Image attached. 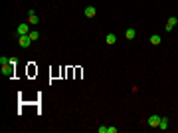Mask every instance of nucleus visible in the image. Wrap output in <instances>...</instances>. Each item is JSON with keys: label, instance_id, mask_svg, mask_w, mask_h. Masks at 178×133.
Returning <instances> with one entry per match:
<instances>
[{"label": "nucleus", "instance_id": "f257e3e1", "mask_svg": "<svg viewBox=\"0 0 178 133\" xmlns=\"http://www.w3.org/2000/svg\"><path fill=\"white\" fill-rule=\"evenodd\" d=\"M2 76L4 78H14V66H12L10 62H6V64H2Z\"/></svg>", "mask_w": 178, "mask_h": 133}, {"label": "nucleus", "instance_id": "f03ea898", "mask_svg": "<svg viewBox=\"0 0 178 133\" xmlns=\"http://www.w3.org/2000/svg\"><path fill=\"white\" fill-rule=\"evenodd\" d=\"M18 44H20V48H30L32 46V38L26 34V36H18Z\"/></svg>", "mask_w": 178, "mask_h": 133}, {"label": "nucleus", "instance_id": "7ed1b4c3", "mask_svg": "<svg viewBox=\"0 0 178 133\" xmlns=\"http://www.w3.org/2000/svg\"><path fill=\"white\" fill-rule=\"evenodd\" d=\"M158 123H160V115H156V113H152V115L146 119V125H148V127H158Z\"/></svg>", "mask_w": 178, "mask_h": 133}, {"label": "nucleus", "instance_id": "20e7f679", "mask_svg": "<svg viewBox=\"0 0 178 133\" xmlns=\"http://www.w3.org/2000/svg\"><path fill=\"white\" fill-rule=\"evenodd\" d=\"M16 32H18V36H26V34H30V24H18V28H16Z\"/></svg>", "mask_w": 178, "mask_h": 133}, {"label": "nucleus", "instance_id": "39448f33", "mask_svg": "<svg viewBox=\"0 0 178 133\" xmlns=\"http://www.w3.org/2000/svg\"><path fill=\"white\" fill-rule=\"evenodd\" d=\"M38 22H40V16H38L34 10H30L28 12V24H34V26H36Z\"/></svg>", "mask_w": 178, "mask_h": 133}, {"label": "nucleus", "instance_id": "423d86ee", "mask_svg": "<svg viewBox=\"0 0 178 133\" xmlns=\"http://www.w3.org/2000/svg\"><path fill=\"white\" fill-rule=\"evenodd\" d=\"M176 24H178V18H176V16H170V18H168V22H166V32H170Z\"/></svg>", "mask_w": 178, "mask_h": 133}, {"label": "nucleus", "instance_id": "0eeeda50", "mask_svg": "<svg viewBox=\"0 0 178 133\" xmlns=\"http://www.w3.org/2000/svg\"><path fill=\"white\" fill-rule=\"evenodd\" d=\"M158 129H162V131H166V129H168V117H160Z\"/></svg>", "mask_w": 178, "mask_h": 133}, {"label": "nucleus", "instance_id": "6e6552de", "mask_svg": "<svg viewBox=\"0 0 178 133\" xmlns=\"http://www.w3.org/2000/svg\"><path fill=\"white\" fill-rule=\"evenodd\" d=\"M95 14H97V10H95V6H87V8H85V16H87V18H93Z\"/></svg>", "mask_w": 178, "mask_h": 133}, {"label": "nucleus", "instance_id": "1a4fd4ad", "mask_svg": "<svg viewBox=\"0 0 178 133\" xmlns=\"http://www.w3.org/2000/svg\"><path fill=\"white\" fill-rule=\"evenodd\" d=\"M135 36H137V30H135V28H129V30L125 32V38H127V40H135Z\"/></svg>", "mask_w": 178, "mask_h": 133}, {"label": "nucleus", "instance_id": "9d476101", "mask_svg": "<svg viewBox=\"0 0 178 133\" xmlns=\"http://www.w3.org/2000/svg\"><path fill=\"white\" fill-rule=\"evenodd\" d=\"M105 42H107L109 46H113L115 42H117V36H115V34H107V36H105Z\"/></svg>", "mask_w": 178, "mask_h": 133}, {"label": "nucleus", "instance_id": "9b49d317", "mask_svg": "<svg viewBox=\"0 0 178 133\" xmlns=\"http://www.w3.org/2000/svg\"><path fill=\"white\" fill-rule=\"evenodd\" d=\"M160 42H162V38H160L158 34H152V36H150V44L152 46H158Z\"/></svg>", "mask_w": 178, "mask_h": 133}, {"label": "nucleus", "instance_id": "f8f14e48", "mask_svg": "<svg viewBox=\"0 0 178 133\" xmlns=\"http://www.w3.org/2000/svg\"><path fill=\"white\" fill-rule=\"evenodd\" d=\"M30 38H32V42H36V40H40V32H36V30H32V32L28 34Z\"/></svg>", "mask_w": 178, "mask_h": 133}, {"label": "nucleus", "instance_id": "ddd939ff", "mask_svg": "<svg viewBox=\"0 0 178 133\" xmlns=\"http://www.w3.org/2000/svg\"><path fill=\"white\" fill-rule=\"evenodd\" d=\"M36 72H38V70L34 68V64H30V66H28V76H34Z\"/></svg>", "mask_w": 178, "mask_h": 133}, {"label": "nucleus", "instance_id": "4468645a", "mask_svg": "<svg viewBox=\"0 0 178 133\" xmlns=\"http://www.w3.org/2000/svg\"><path fill=\"white\" fill-rule=\"evenodd\" d=\"M107 133H117V127H107Z\"/></svg>", "mask_w": 178, "mask_h": 133}]
</instances>
